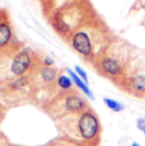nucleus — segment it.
<instances>
[{
	"instance_id": "obj_1",
	"label": "nucleus",
	"mask_w": 145,
	"mask_h": 146,
	"mask_svg": "<svg viewBox=\"0 0 145 146\" xmlns=\"http://www.w3.org/2000/svg\"><path fill=\"white\" fill-rule=\"evenodd\" d=\"M78 137L82 142L92 146H98L101 141V122L93 109L88 107L85 111L78 114L76 127Z\"/></svg>"
},
{
	"instance_id": "obj_2",
	"label": "nucleus",
	"mask_w": 145,
	"mask_h": 146,
	"mask_svg": "<svg viewBox=\"0 0 145 146\" xmlns=\"http://www.w3.org/2000/svg\"><path fill=\"white\" fill-rule=\"evenodd\" d=\"M70 44L79 55L85 58H92L94 53V47L92 43V38L85 31H76L71 35Z\"/></svg>"
},
{
	"instance_id": "obj_3",
	"label": "nucleus",
	"mask_w": 145,
	"mask_h": 146,
	"mask_svg": "<svg viewBox=\"0 0 145 146\" xmlns=\"http://www.w3.org/2000/svg\"><path fill=\"white\" fill-rule=\"evenodd\" d=\"M32 53L29 50L24 48L19 51L17 55L13 57L12 62H10V71L14 76H24L27 71L32 67Z\"/></svg>"
},
{
	"instance_id": "obj_4",
	"label": "nucleus",
	"mask_w": 145,
	"mask_h": 146,
	"mask_svg": "<svg viewBox=\"0 0 145 146\" xmlns=\"http://www.w3.org/2000/svg\"><path fill=\"white\" fill-rule=\"evenodd\" d=\"M98 70L108 78H118L124 74L125 69L121 61L111 56H103L98 61Z\"/></svg>"
},
{
	"instance_id": "obj_5",
	"label": "nucleus",
	"mask_w": 145,
	"mask_h": 146,
	"mask_svg": "<svg viewBox=\"0 0 145 146\" xmlns=\"http://www.w3.org/2000/svg\"><path fill=\"white\" fill-rule=\"evenodd\" d=\"M64 108L68 113H82L83 111L88 108V104L85 102V99L82 95L70 92L69 94L65 95V99H64Z\"/></svg>"
},
{
	"instance_id": "obj_6",
	"label": "nucleus",
	"mask_w": 145,
	"mask_h": 146,
	"mask_svg": "<svg viewBox=\"0 0 145 146\" xmlns=\"http://www.w3.org/2000/svg\"><path fill=\"white\" fill-rule=\"evenodd\" d=\"M129 89L136 95L145 94V74H138L129 79Z\"/></svg>"
},
{
	"instance_id": "obj_7",
	"label": "nucleus",
	"mask_w": 145,
	"mask_h": 146,
	"mask_svg": "<svg viewBox=\"0 0 145 146\" xmlns=\"http://www.w3.org/2000/svg\"><path fill=\"white\" fill-rule=\"evenodd\" d=\"M13 40V31L8 22H0V50L7 47Z\"/></svg>"
},
{
	"instance_id": "obj_8",
	"label": "nucleus",
	"mask_w": 145,
	"mask_h": 146,
	"mask_svg": "<svg viewBox=\"0 0 145 146\" xmlns=\"http://www.w3.org/2000/svg\"><path fill=\"white\" fill-rule=\"evenodd\" d=\"M68 74H69V76L72 79V81H74V84L75 85L79 88V90H82L83 93H84L85 95H88L89 97V99L90 100H93L94 99V95H93V93L90 92V89L88 88V85H87V83H85L84 80L82 79V78H79L78 76V74L75 71H72V70H70V69H68Z\"/></svg>"
},
{
	"instance_id": "obj_9",
	"label": "nucleus",
	"mask_w": 145,
	"mask_h": 146,
	"mask_svg": "<svg viewBox=\"0 0 145 146\" xmlns=\"http://www.w3.org/2000/svg\"><path fill=\"white\" fill-rule=\"evenodd\" d=\"M40 76L45 84H54L56 83L59 75L57 70L54 69L52 66H42L40 69Z\"/></svg>"
},
{
	"instance_id": "obj_10",
	"label": "nucleus",
	"mask_w": 145,
	"mask_h": 146,
	"mask_svg": "<svg viewBox=\"0 0 145 146\" xmlns=\"http://www.w3.org/2000/svg\"><path fill=\"white\" fill-rule=\"evenodd\" d=\"M52 24H54V27L57 29V32H60L61 35H66V33L70 32V26L64 21V18L60 14H55V15L52 17Z\"/></svg>"
},
{
	"instance_id": "obj_11",
	"label": "nucleus",
	"mask_w": 145,
	"mask_h": 146,
	"mask_svg": "<svg viewBox=\"0 0 145 146\" xmlns=\"http://www.w3.org/2000/svg\"><path fill=\"white\" fill-rule=\"evenodd\" d=\"M56 84L57 86L60 89H63V90H70V89L72 88V84H74V81H72V79L70 76H68V75H59L57 80H56Z\"/></svg>"
},
{
	"instance_id": "obj_12",
	"label": "nucleus",
	"mask_w": 145,
	"mask_h": 146,
	"mask_svg": "<svg viewBox=\"0 0 145 146\" xmlns=\"http://www.w3.org/2000/svg\"><path fill=\"white\" fill-rule=\"evenodd\" d=\"M54 146H92L85 142L78 141V140H71V139H60L54 142Z\"/></svg>"
},
{
	"instance_id": "obj_13",
	"label": "nucleus",
	"mask_w": 145,
	"mask_h": 146,
	"mask_svg": "<svg viewBox=\"0 0 145 146\" xmlns=\"http://www.w3.org/2000/svg\"><path fill=\"white\" fill-rule=\"evenodd\" d=\"M103 102L113 112H121V111H124V108H125L120 102H117L115 99H111V98H103Z\"/></svg>"
},
{
	"instance_id": "obj_14",
	"label": "nucleus",
	"mask_w": 145,
	"mask_h": 146,
	"mask_svg": "<svg viewBox=\"0 0 145 146\" xmlns=\"http://www.w3.org/2000/svg\"><path fill=\"white\" fill-rule=\"evenodd\" d=\"M75 72H76V74H78V76H79V78H82V79L84 80L85 83H88V76H87V72H85L84 70H83V69H82V67H80L79 65H76V66H75Z\"/></svg>"
},
{
	"instance_id": "obj_15",
	"label": "nucleus",
	"mask_w": 145,
	"mask_h": 146,
	"mask_svg": "<svg viewBox=\"0 0 145 146\" xmlns=\"http://www.w3.org/2000/svg\"><path fill=\"white\" fill-rule=\"evenodd\" d=\"M54 64H55L54 58L49 57V56H46V57L43 58V66H52Z\"/></svg>"
},
{
	"instance_id": "obj_16",
	"label": "nucleus",
	"mask_w": 145,
	"mask_h": 146,
	"mask_svg": "<svg viewBox=\"0 0 145 146\" xmlns=\"http://www.w3.org/2000/svg\"><path fill=\"white\" fill-rule=\"evenodd\" d=\"M136 126H138L139 130H141V131L144 132V130H145V119L139 118V119H138V123H136Z\"/></svg>"
},
{
	"instance_id": "obj_17",
	"label": "nucleus",
	"mask_w": 145,
	"mask_h": 146,
	"mask_svg": "<svg viewBox=\"0 0 145 146\" xmlns=\"http://www.w3.org/2000/svg\"><path fill=\"white\" fill-rule=\"evenodd\" d=\"M0 146H10V145H9V142H8L7 140H4V141L0 140Z\"/></svg>"
},
{
	"instance_id": "obj_18",
	"label": "nucleus",
	"mask_w": 145,
	"mask_h": 146,
	"mask_svg": "<svg viewBox=\"0 0 145 146\" xmlns=\"http://www.w3.org/2000/svg\"><path fill=\"white\" fill-rule=\"evenodd\" d=\"M131 146H140L138 144V142H132V144H131Z\"/></svg>"
},
{
	"instance_id": "obj_19",
	"label": "nucleus",
	"mask_w": 145,
	"mask_h": 146,
	"mask_svg": "<svg viewBox=\"0 0 145 146\" xmlns=\"http://www.w3.org/2000/svg\"><path fill=\"white\" fill-rule=\"evenodd\" d=\"M50 146H54V144H51V145H50Z\"/></svg>"
},
{
	"instance_id": "obj_20",
	"label": "nucleus",
	"mask_w": 145,
	"mask_h": 146,
	"mask_svg": "<svg viewBox=\"0 0 145 146\" xmlns=\"http://www.w3.org/2000/svg\"><path fill=\"white\" fill-rule=\"evenodd\" d=\"M144 136H145V130H144Z\"/></svg>"
}]
</instances>
